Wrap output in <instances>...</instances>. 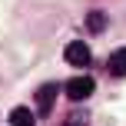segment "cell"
I'll return each instance as SVG.
<instances>
[{
  "label": "cell",
  "instance_id": "cell-5",
  "mask_svg": "<svg viewBox=\"0 0 126 126\" xmlns=\"http://www.w3.org/2000/svg\"><path fill=\"white\" fill-rule=\"evenodd\" d=\"M10 126H33V113L23 110V106H17V110L10 113Z\"/></svg>",
  "mask_w": 126,
  "mask_h": 126
},
{
  "label": "cell",
  "instance_id": "cell-3",
  "mask_svg": "<svg viewBox=\"0 0 126 126\" xmlns=\"http://www.w3.org/2000/svg\"><path fill=\"white\" fill-rule=\"evenodd\" d=\"M53 96H57V86H53V83H47V86L37 90V113L40 116H47L53 110Z\"/></svg>",
  "mask_w": 126,
  "mask_h": 126
},
{
  "label": "cell",
  "instance_id": "cell-6",
  "mask_svg": "<svg viewBox=\"0 0 126 126\" xmlns=\"http://www.w3.org/2000/svg\"><path fill=\"white\" fill-rule=\"evenodd\" d=\"M86 27H90L93 33H103V30H106V17H103L100 10H93V13L86 17Z\"/></svg>",
  "mask_w": 126,
  "mask_h": 126
},
{
  "label": "cell",
  "instance_id": "cell-1",
  "mask_svg": "<svg viewBox=\"0 0 126 126\" xmlns=\"http://www.w3.org/2000/svg\"><path fill=\"white\" fill-rule=\"evenodd\" d=\"M93 90H96V83L90 80V76H76V80L66 83V96H70L73 103H83L86 96H93Z\"/></svg>",
  "mask_w": 126,
  "mask_h": 126
},
{
  "label": "cell",
  "instance_id": "cell-4",
  "mask_svg": "<svg viewBox=\"0 0 126 126\" xmlns=\"http://www.w3.org/2000/svg\"><path fill=\"white\" fill-rule=\"evenodd\" d=\"M106 66H110V73H113V76H126V47H123V50H116L113 57H110Z\"/></svg>",
  "mask_w": 126,
  "mask_h": 126
},
{
  "label": "cell",
  "instance_id": "cell-2",
  "mask_svg": "<svg viewBox=\"0 0 126 126\" xmlns=\"http://www.w3.org/2000/svg\"><path fill=\"white\" fill-rule=\"evenodd\" d=\"M63 60L70 63V66H86L90 60V47L86 43H66V50H63Z\"/></svg>",
  "mask_w": 126,
  "mask_h": 126
}]
</instances>
